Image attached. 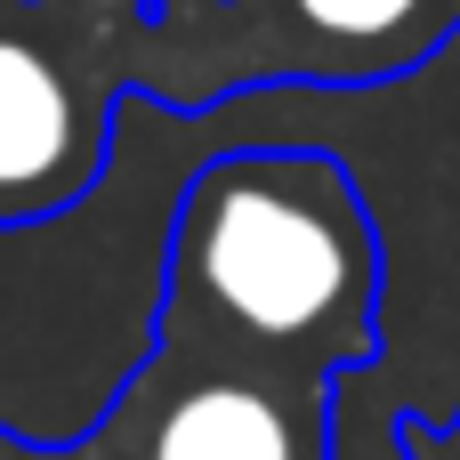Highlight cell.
I'll return each mask as SVG.
<instances>
[{
	"label": "cell",
	"instance_id": "obj_1",
	"mask_svg": "<svg viewBox=\"0 0 460 460\" xmlns=\"http://www.w3.org/2000/svg\"><path fill=\"white\" fill-rule=\"evenodd\" d=\"M388 243L323 146H226L170 210L154 340L73 437L0 460H340V380L388 356Z\"/></svg>",
	"mask_w": 460,
	"mask_h": 460
},
{
	"label": "cell",
	"instance_id": "obj_2",
	"mask_svg": "<svg viewBox=\"0 0 460 460\" xmlns=\"http://www.w3.org/2000/svg\"><path fill=\"white\" fill-rule=\"evenodd\" d=\"M453 32L460 0H154L137 105L194 121L251 89H380Z\"/></svg>",
	"mask_w": 460,
	"mask_h": 460
},
{
	"label": "cell",
	"instance_id": "obj_3",
	"mask_svg": "<svg viewBox=\"0 0 460 460\" xmlns=\"http://www.w3.org/2000/svg\"><path fill=\"white\" fill-rule=\"evenodd\" d=\"M154 0H0V226L89 202L137 105Z\"/></svg>",
	"mask_w": 460,
	"mask_h": 460
},
{
	"label": "cell",
	"instance_id": "obj_4",
	"mask_svg": "<svg viewBox=\"0 0 460 460\" xmlns=\"http://www.w3.org/2000/svg\"><path fill=\"white\" fill-rule=\"evenodd\" d=\"M396 453L404 460H460V404L453 412H396Z\"/></svg>",
	"mask_w": 460,
	"mask_h": 460
}]
</instances>
